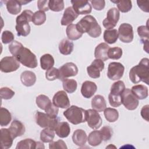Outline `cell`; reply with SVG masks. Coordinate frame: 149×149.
I'll return each mask as SVG.
<instances>
[{
	"mask_svg": "<svg viewBox=\"0 0 149 149\" xmlns=\"http://www.w3.org/2000/svg\"><path fill=\"white\" fill-rule=\"evenodd\" d=\"M9 49L13 56L23 65L29 68H35L37 66V59L35 54L20 42H12L9 45Z\"/></svg>",
	"mask_w": 149,
	"mask_h": 149,
	"instance_id": "6da1fadb",
	"label": "cell"
},
{
	"mask_svg": "<svg viewBox=\"0 0 149 149\" xmlns=\"http://www.w3.org/2000/svg\"><path fill=\"white\" fill-rule=\"evenodd\" d=\"M129 79L134 84L143 81L149 84V59L144 58L137 65L132 68L129 72Z\"/></svg>",
	"mask_w": 149,
	"mask_h": 149,
	"instance_id": "7a4b0ae2",
	"label": "cell"
},
{
	"mask_svg": "<svg viewBox=\"0 0 149 149\" xmlns=\"http://www.w3.org/2000/svg\"><path fill=\"white\" fill-rule=\"evenodd\" d=\"M76 28L80 33H87L93 38H97L101 34V26L98 24L95 18L91 15H87L83 17L76 24Z\"/></svg>",
	"mask_w": 149,
	"mask_h": 149,
	"instance_id": "3957f363",
	"label": "cell"
},
{
	"mask_svg": "<svg viewBox=\"0 0 149 149\" xmlns=\"http://www.w3.org/2000/svg\"><path fill=\"white\" fill-rule=\"evenodd\" d=\"M33 13L30 10H24L16 19V30L18 36H27L30 33V26L29 22H32Z\"/></svg>",
	"mask_w": 149,
	"mask_h": 149,
	"instance_id": "277c9868",
	"label": "cell"
},
{
	"mask_svg": "<svg viewBox=\"0 0 149 149\" xmlns=\"http://www.w3.org/2000/svg\"><path fill=\"white\" fill-rule=\"evenodd\" d=\"M63 115L71 123L78 125L86 121L87 110L72 105L63 112Z\"/></svg>",
	"mask_w": 149,
	"mask_h": 149,
	"instance_id": "5b68a950",
	"label": "cell"
},
{
	"mask_svg": "<svg viewBox=\"0 0 149 149\" xmlns=\"http://www.w3.org/2000/svg\"><path fill=\"white\" fill-rule=\"evenodd\" d=\"M36 122L41 127L49 128L55 130L57 125L59 123L58 118H52L46 113L37 111L35 115Z\"/></svg>",
	"mask_w": 149,
	"mask_h": 149,
	"instance_id": "8992f818",
	"label": "cell"
},
{
	"mask_svg": "<svg viewBox=\"0 0 149 149\" xmlns=\"http://www.w3.org/2000/svg\"><path fill=\"white\" fill-rule=\"evenodd\" d=\"M122 104L128 110L133 111L139 105V100L133 94L131 90L125 88L121 94Z\"/></svg>",
	"mask_w": 149,
	"mask_h": 149,
	"instance_id": "52a82bcc",
	"label": "cell"
},
{
	"mask_svg": "<svg viewBox=\"0 0 149 149\" xmlns=\"http://www.w3.org/2000/svg\"><path fill=\"white\" fill-rule=\"evenodd\" d=\"M120 13L118 9L116 8H112L109 9L107 13V18H105L102 24L107 30L113 29L119 20Z\"/></svg>",
	"mask_w": 149,
	"mask_h": 149,
	"instance_id": "ba28073f",
	"label": "cell"
},
{
	"mask_svg": "<svg viewBox=\"0 0 149 149\" xmlns=\"http://www.w3.org/2000/svg\"><path fill=\"white\" fill-rule=\"evenodd\" d=\"M19 67L20 63L14 56H5L0 62V69L4 73L16 71Z\"/></svg>",
	"mask_w": 149,
	"mask_h": 149,
	"instance_id": "9c48e42d",
	"label": "cell"
},
{
	"mask_svg": "<svg viewBox=\"0 0 149 149\" xmlns=\"http://www.w3.org/2000/svg\"><path fill=\"white\" fill-rule=\"evenodd\" d=\"M125 70L124 66L120 62H111L108 67L107 76L112 80H117L123 76Z\"/></svg>",
	"mask_w": 149,
	"mask_h": 149,
	"instance_id": "30bf717a",
	"label": "cell"
},
{
	"mask_svg": "<svg viewBox=\"0 0 149 149\" xmlns=\"http://www.w3.org/2000/svg\"><path fill=\"white\" fill-rule=\"evenodd\" d=\"M118 38L125 43L131 42L133 40V30L132 25L129 23H122L118 29Z\"/></svg>",
	"mask_w": 149,
	"mask_h": 149,
	"instance_id": "8fae6325",
	"label": "cell"
},
{
	"mask_svg": "<svg viewBox=\"0 0 149 149\" xmlns=\"http://www.w3.org/2000/svg\"><path fill=\"white\" fill-rule=\"evenodd\" d=\"M59 69V79L63 80L68 77L75 76L78 73V68L73 62H67Z\"/></svg>",
	"mask_w": 149,
	"mask_h": 149,
	"instance_id": "7c38bea8",
	"label": "cell"
},
{
	"mask_svg": "<svg viewBox=\"0 0 149 149\" xmlns=\"http://www.w3.org/2000/svg\"><path fill=\"white\" fill-rule=\"evenodd\" d=\"M86 121L88 126L93 129H97L100 128L102 122L98 112L93 109L87 110Z\"/></svg>",
	"mask_w": 149,
	"mask_h": 149,
	"instance_id": "4fadbf2b",
	"label": "cell"
},
{
	"mask_svg": "<svg viewBox=\"0 0 149 149\" xmlns=\"http://www.w3.org/2000/svg\"><path fill=\"white\" fill-rule=\"evenodd\" d=\"M71 3L73 10L78 15L89 14L91 12V5L87 1L72 0Z\"/></svg>",
	"mask_w": 149,
	"mask_h": 149,
	"instance_id": "5bb4252c",
	"label": "cell"
},
{
	"mask_svg": "<svg viewBox=\"0 0 149 149\" xmlns=\"http://www.w3.org/2000/svg\"><path fill=\"white\" fill-rule=\"evenodd\" d=\"M104 68V63L101 59H94L91 64L87 68L88 76L93 79H97L100 77V72Z\"/></svg>",
	"mask_w": 149,
	"mask_h": 149,
	"instance_id": "9a60e30c",
	"label": "cell"
},
{
	"mask_svg": "<svg viewBox=\"0 0 149 149\" xmlns=\"http://www.w3.org/2000/svg\"><path fill=\"white\" fill-rule=\"evenodd\" d=\"M53 104L58 108L62 109L70 107V101L65 91L61 90L56 92L52 98Z\"/></svg>",
	"mask_w": 149,
	"mask_h": 149,
	"instance_id": "2e32d148",
	"label": "cell"
},
{
	"mask_svg": "<svg viewBox=\"0 0 149 149\" xmlns=\"http://www.w3.org/2000/svg\"><path fill=\"white\" fill-rule=\"evenodd\" d=\"M97 90V86L94 82L85 81L81 87V93L86 98H90L95 94Z\"/></svg>",
	"mask_w": 149,
	"mask_h": 149,
	"instance_id": "e0dca14e",
	"label": "cell"
},
{
	"mask_svg": "<svg viewBox=\"0 0 149 149\" xmlns=\"http://www.w3.org/2000/svg\"><path fill=\"white\" fill-rule=\"evenodd\" d=\"M13 139L9 129H1V144L2 149H8L11 147Z\"/></svg>",
	"mask_w": 149,
	"mask_h": 149,
	"instance_id": "ac0fdd59",
	"label": "cell"
},
{
	"mask_svg": "<svg viewBox=\"0 0 149 149\" xmlns=\"http://www.w3.org/2000/svg\"><path fill=\"white\" fill-rule=\"evenodd\" d=\"M110 48L109 46L105 43L102 42L99 44L95 48L94 56L96 59H99L102 61H105L109 59L108 52Z\"/></svg>",
	"mask_w": 149,
	"mask_h": 149,
	"instance_id": "d6986e66",
	"label": "cell"
},
{
	"mask_svg": "<svg viewBox=\"0 0 149 149\" xmlns=\"http://www.w3.org/2000/svg\"><path fill=\"white\" fill-rule=\"evenodd\" d=\"M9 129L13 139L22 136L26 130L24 125L18 120H13Z\"/></svg>",
	"mask_w": 149,
	"mask_h": 149,
	"instance_id": "ffe728a7",
	"label": "cell"
},
{
	"mask_svg": "<svg viewBox=\"0 0 149 149\" xmlns=\"http://www.w3.org/2000/svg\"><path fill=\"white\" fill-rule=\"evenodd\" d=\"M78 17V15L73 10L71 6L65 9L63 16L61 19V23L62 26H66L72 24V23Z\"/></svg>",
	"mask_w": 149,
	"mask_h": 149,
	"instance_id": "44dd1931",
	"label": "cell"
},
{
	"mask_svg": "<svg viewBox=\"0 0 149 149\" xmlns=\"http://www.w3.org/2000/svg\"><path fill=\"white\" fill-rule=\"evenodd\" d=\"M137 33L140 37V41L143 44V48L147 53H148V38L149 31L148 25L140 26L137 28Z\"/></svg>",
	"mask_w": 149,
	"mask_h": 149,
	"instance_id": "7402d4cb",
	"label": "cell"
},
{
	"mask_svg": "<svg viewBox=\"0 0 149 149\" xmlns=\"http://www.w3.org/2000/svg\"><path fill=\"white\" fill-rule=\"evenodd\" d=\"M87 140L86 133L82 129L76 130L72 135L73 142L79 147L83 146Z\"/></svg>",
	"mask_w": 149,
	"mask_h": 149,
	"instance_id": "603a6c76",
	"label": "cell"
},
{
	"mask_svg": "<svg viewBox=\"0 0 149 149\" xmlns=\"http://www.w3.org/2000/svg\"><path fill=\"white\" fill-rule=\"evenodd\" d=\"M131 91L138 100H144L148 97V88L143 84H137L132 87Z\"/></svg>",
	"mask_w": 149,
	"mask_h": 149,
	"instance_id": "cb8c5ba5",
	"label": "cell"
},
{
	"mask_svg": "<svg viewBox=\"0 0 149 149\" xmlns=\"http://www.w3.org/2000/svg\"><path fill=\"white\" fill-rule=\"evenodd\" d=\"M20 80L23 85L26 87H30L35 84L36 81V76L34 72L26 70L22 73Z\"/></svg>",
	"mask_w": 149,
	"mask_h": 149,
	"instance_id": "d4e9b609",
	"label": "cell"
},
{
	"mask_svg": "<svg viewBox=\"0 0 149 149\" xmlns=\"http://www.w3.org/2000/svg\"><path fill=\"white\" fill-rule=\"evenodd\" d=\"M91 107L97 112H102L107 107L106 101L101 95H95L91 100Z\"/></svg>",
	"mask_w": 149,
	"mask_h": 149,
	"instance_id": "484cf974",
	"label": "cell"
},
{
	"mask_svg": "<svg viewBox=\"0 0 149 149\" xmlns=\"http://www.w3.org/2000/svg\"><path fill=\"white\" fill-rule=\"evenodd\" d=\"M55 132L58 137L61 138H65L69 135L70 133V127L69 123L66 122H59L55 129Z\"/></svg>",
	"mask_w": 149,
	"mask_h": 149,
	"instance_id": "4316f807",
	"label": "cell"
},
{
	"mask_svg": "<svg viewBox=\"0 0 149 149\" xmlns=\"http://www.w3.org/2000/svg\"><path fill=\"white\" fill-rule=\"evenodd\" d=\"M73 43L66 38L63 39L59 44V52L64 55L70 54L73 50Z\"/></svg>",
	"mask_w": 149,
	"mask_h": 149,
	"instance_id": "83f0119b",
	"label": "cell"
},
{
	"mask_svg": "<svg viewBox=\"0 0 149 149\" xmlns=\"http://www.w3.org/2000/svg\"><path fill=\"white\" fill-rule=\"evenodd\" d=\"M4 2L6 4V9L9 13L12 15H17L20 12L22 9V5L19 1L9 0L5 1Z\"/></svg>",
	"mask_w": 149,
	"mask_h": 149,
	"instance_id": "f1b7e54d",
	"label": "cell"
},
{
	"mask_svg": "<svg viewBox=\"0 0 149 149\" xmlns=\"http://www.w3.org/2000/svg\"><path fill=\"white\" fill-rule=\"evenodd\" d=\"M87 141L88 144L91 146L95 147L100 145L103 141L100 130H94L91 132L87 137Z\"/></svg>",
	"mask_w": 149,
	"mask_h": 149,
	"instance_id": "f546056e",
	"label": "cell"
},
{
	"mask_svg": "<svg viewBox=\"0 0 149 149\" xmlns=\"http://www.w3.org/2000/svg\"><path fill=\"white\" fill-rule=\"evenodd\" d=\"M54 63L53 56L49 54H44L40 58L41 68L44 70H47L51 69L54 65Z\"/></svg>",
	"mask_w": 149,
	"mask_h": 149,
	"instance_id": "4dcf8cb0",
	"label": "cell"
},
{
	"mask_svg": "<svg viewBox=\"0 0 149 149\" xmlns=\"http://www.w3.org/2000/svg\"><path fill=\"white\" fill-rule=\"evenodd\" d=\"M66 35L68 38L70 40H77L81 37L83 34L80 33L77 28L76 24H70L68 25L66 29Z\"/></svg>",
	"mask_w": 149,
	"mask_h": 149,
	"instance_id": "1f68e13d",
	"label": "cell"
},
{
	"mask_svg": "<svg viewBox=\"0 0 149 149\" xmlns=\"http://www.w3.org/2000/svg\"><path fill=\"white\" fill-rule=\"evenodd\" d=\"M104 41L110 44H114L118 38V32L116 29H113L110 30H105L104 33Z\"/></svg>",
	"mask_w": 149,
	"mask_h": 149,
	"instance_id": "d6a6232c",
	"label": "cell"
},
{
	"mask_svg": "<svg viewBox=\"0 0 149 149\" xmlns=\"http://www.w3.org/2000/svg\"><path fill=\"white\" fill-rule=\"evenodd\" d=\"M111 1L117 5L118 9L122 13H126L130 11L132 8V1L129 0H121V1Z\"/></svg>",
	"mask_w": 149,
	"mask_h": 149,
	"instance_id": "836d02e7",
	"label": "cell"
},
{
	"mask_svg": "<svg viewBox=\"0 0 149 149\" xmlns=\"http://www.w3.org/2000/svg\"><path fill=\"white\" fill-rule=\"evenodd\" d=\"M12 120V116L10 112L5 108L0 109V125L1 126H8Z\"/></svg>",
	"mask_w": 149,
	"mask_h": 149,
	"instance_id": "e575fe53",
	"label": "cell"
},
{
	"mask_svg": "<svg viewBox=\"0 0 149 149\" xmlns=\"http://www.w3.org/2000/svg\"><path fill=\"white\" fill-rule=\"evenodd\" d=\"M36 102L38 107L44 111L52 104L48 97L44 94L38 95L36 97Z\"/></svg>",
	"mask_w": 149,
	"mask_h": 149,
	"instance_id": "d590c367",
	"label": "cell"
},
{
	"mask_svg": "<svg viewBox=\"0 0 149 149\" xmlns=\"http://www.w3.org/2000/svg\"><path fill=\"white\" fill-rule=\"evenodd\" d=\"M62 84L64 90L70 94L74 93L77 87V81L74 79H64L62 80Z\"/></svg>",
	"mask_w": 149,
	"mask_h": 149,
	"instance_id": "8d00e7d4",
	"label": "cell"
},
{
	"mask_svg": "<svg viewBox=\"0 0 149 149\" xmlns=\"http://www.w3.org/2000/svg\"><path fill=\"white\" fill-rule=\"evenodd\" d=\"M37 143L31 139H26L17 143L16 149H35Z\"/></svg>",
	"mask_w": 149,
	"mask_h": 149,
	"instance_id": "74e56055",
	"label": "cell"
},
{
	"mask_svg": "<svg viewBox=\"0 0 149 149\" xmlns=\"http://www.w3.org/2000/svg\"><path fill=\"white\" fill-rule=\"evenodd\" d=\"M55 137L54 130L45 128L40 132V140L44 143H50L53 141Z\"/></svg>",
	"mask_w": 149,
	"mask_h": 149,
	"instance_id": "f35d334b",
	"label": "cell"
},
{
	"mask_svg": "<svg viewBox=\"0 0 149 149\" xmlns=\"http://www.w3.org/2000/svg\"><path fill=\"white\" fill-rule=\"evenodd\" d=\"M104 116L109 122H115L119 118L118 111L114 108H107L104 109Z\"/></svg>",
	"mask_w": 149,
	"mask_h": 149,
	"instance_id": "ab89813d",
	"label": "cell"
},
{
	"mask_svg": "<svg viewBox=\"0 0 149 149\" xmlns=\"http://www.w3.org/2000/svg\"><path fill=\"white\" fill-rule=\"evenodd\" d=\"M125 89V85L123 81L119 80L113 83L111 88L110 94L117 95H121L122 92Z\"/></svg>",
	"mask_w": 149,
	"mask_h": 149,
	"instance_id": "60d3db41",
	"label": "cell"
},
{
	"mask_svg": "<svg viewBox=\"0 0 149 149\" xmlns=\"http://www.w3.org/2000/svg\"><path fill=\"white\" fill-rule=\"evenodd\" d=\"M46 20V15L44 12L38 10L34 13L32 17V22L37 26H40L44 23Z\"/></svg>",
	"mask_w": 149,
	"mask_h": 149,
	"instance_id": "b9f144b4",
	"label": "cell"
},
{
	"mask_svg": "<svg viewBox=\"0 0 149 149\" xmlns=\"http://www.w3.org/2000/svg\"><path fill=\"white\" fill-rule=\"evenodd\" d=\"M48 7L54 12H60L64 9V2L62 0H51L48 2Z\"/></svg>",
	"mask_w": 149,
	"mask_h": 149,
	"instance_id": "7bdbcfd3",
	"label": "cell"
},
{
	"mask_svg": "<svg viewBox=\"0 0 149 149\" xmlns=\"http://www.w3.org/2000/svg\"><path fill=\"white\" fill-rule=\"evenodd\" d=\"M108 58L112 59H119L122 56V49L119 47L110 48L108 52Z\"/></svg>",
	"mask_w": 149,
	"mask_h": 149,
	"instance_id": "ee69618b",
	"label": "cell"
},
{
	"mask_svg": "<svg viewBox=\"0 0 149 149\" xmlns=\"http://www.w3.org/2000/svg\"><path fill=\"white\" fill-rule=\"evenodd\" d=\"M59 69L56 68H51L45 72V77L48 80L53 81L59 78Z\"/></svg>",
	"mask_w": 149,
	"mask_h": 149,
	"instance_id": "f6af8a7d",
	"label": "cell"
},
{
	"mask_svg": "<svg viewBox=\"0 0 149 149\" xmlns=\"http://www.w3.org/2000/svg\"><path fill=\"white\" fill-rule=\"evenodd\" d=\"M100 132L102 134L103 140L105 141L109 140L113 135L112 129L108 126H105L102 127L101 129Z\"/></svg>",
	"mask_w": 149,
	"mask_h": 149,
	"instance_id": "bcb514c9",
	"label": "cell"
},
{
	"mask_svg": "<svg viewBox=\"0 0 149 149\" xmlns=\"http://www.w3.org/2000/svg\"><path fill=\"white\" fill-rule=\"evenodd\" d=\"M1 98L4 100L11 99L15 95V92L10 88L5 87H2L0 90Z\"/></svg>",
	"mask_w": 149,
	"mask_h": 149,
	"instance_id": "7dc6e473",
	"label": "cell"
},
{
	"mask_svg": "<svg viewBox=\"0 0 149 149\" xmlns=\"http://www.w3.org/2000/svg\"><path fill=\"white\" fill-rule=\"evenodd\" d=\"M108 100L109 104L113 107H118L122 104L121 95H113L109 93Z\"/></svg>",
	"mask_w": 149,
	"mask_h": 149,
	"instance_id": "c3c4849f",
	"label": "cell"
},
{
	"mask_svg": "<svg viewBox=\"0 0 149 149\" xmlns=\"http://www.w3.org/2000/svg\"><path fill=\"white\" fill-rule=\"evenodd\" d=\"M14 35L13 34L8 30H5L3 31L2 33V36H1V40H2V42L5 44H9L10 42H12L14 41Z\"/></svg>",
	"mask_w": 149,
	"mask_h": 149,
	"instance_id": "681fc988",
	"label": "cell"
},
{
	"mask_svg": "<svg viewBox=\"0 0 149 149\" xmlns=\"http://www.w3.org/2000/svg\"><path fill=\"white\" fill-rule=\"evenodd\" d=\"M45 112L49 116L55 118H57V115L59 112V109L58 107L55 106L53 104H51L45 110Z\"/></svg>",
	"mask_w": 149,
	"mask_h": 149,
	"instance_id": "f907efd6",
	"label": "cell"
},
{
	"mask_svg": "<svg viewBox=\"0 0 149 149\" xmlns=\"http://www.w3.org/2000/svg\"><path fill=\"white\" fill-rule=\"evenodd\" d=\"M49 149H55V148H62L66 149L68 147L66 143L62 140H58L56 141H51L49 144Z\"/></svg>",
	"mask_w": 149,
	"mask_h": 149,
	"instance_id": "816d5d0a",
	"label": "cell"
},
{
	"mask_svg": "<svg viewBox=\"0 0 149 149\" xmlns=\"http://www.w3.org/2000/svg\"><path fill=\"white\" fill-rule=\"evenodd\" d=\"M90 2L93 8L96 10H102L105 5V2L104 0H91Z\"/></svg>",
	"mask_w": 149,
	"mask_h": 149,
	"instance_id": "f5cc1de1",
	"label": "cell"
},
{
	"mask_svg": "<svg viewBox=\"0 0 149 149\" xmlns=\"http://www.w3.org/2000/svg\"><path fill=\"white\" fill-rule=\"evenodd\" d=\"M48 2L47 0H39L37 1V6L38 8L41 11L45 12L49 10L48 7Z\"/></svg>",
	"mask_w": 149,
	"mask_h": 149,
	"instance_id": "db71d44e",
	"label": "cell"
},
{
	"mask_svg": "<svg viewBox=\"0 0 149 149\" xmlns=\"http://www.w3.org/2000/svg\"><path fill=\"white\" fill-rule=\"evenodd\" d=\"M138 6L144 12H149V1H137Z\"/></svg>",
	"mask_w": 149,
	"mask_h": 149,
	"instance_id": "11a10c76",
	"label": "cell"
},
{
	"mask_svg": "<svg viewBox=\"0 0 149 149\" xmlns=\"http://www.w3.org/2000/svg\"><path fill=\"white\" fill-rule=\"evenodd\" d=\"M148 111H149V105H146L141 108V112H140V114L142 118L147 122L149 121Z\"/></svg>",
	"mask_w": 149,
	"mask_h": 149,
	"instance_id": "9f6ffc18",
	"label": "cell"
},
{
	"mask_svg": "<svg viewBox=\"0 0 149 149\" xmlns=\"http://www.w3.org/2000/svg\"><path fill=\"white\" fill-rule=\"evenodd\" d=\"M36 148H44V146L43 143L40 141H36Z\"/></svg>",
	"mask_w": 149,
	"mask_h": 149,
	"instance_id": "6f0895ef",
	"label": "cell"
},
{
	"mask_svg": "<svg viewBox=\"0 0 149 149\" xmlns=\"http://www.w3.org/2000/svg\"><path fill=\"white\" fill-rule=\"evenodd\" d=\"M19 2H20V3H21V5H26V4H27V3H29V2H30L31 1H25V0H22V1H19Z\"/></svg>",
	"mask_w": 149,
	"mask_h": 149,
	"instance_id": "680465c9",
	"label": "cell"
}]
</instances>
